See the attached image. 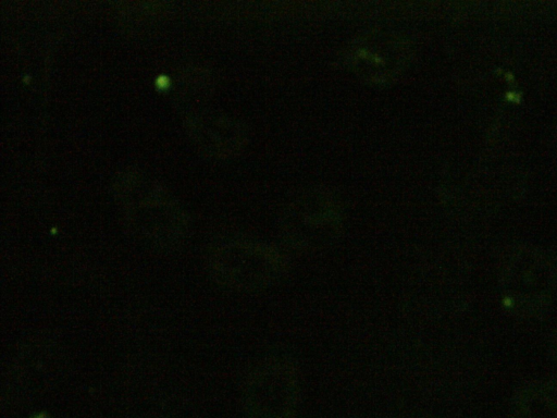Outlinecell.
Returning a JSON list of instances; mask_svg holds the SVG:
<instances>
[{"label": "cell", "instance_id": "cell-1", "mask_svg": "<svg viewBox=\"0 0 557 418\" xmlns=\"http://www.w3.org/2000/svg\"><path fill=\"white\" fill-rule=\"evenodd\" d=\"M299 393L298 376L293 362L274 356L262 361L247 384V404L260 418H288L295 410Z\"/></svg>", "mask_w": 557, "mask_h": 418}, {"label": "cell", "instance_id": "cell-3", "mask_svg": "<svg viewBox=\"0 0 557 418\" xmlns=\"http://www.w3.org/2000/svg\"><path fill=\"white\" fill-rule=\"evenodd\" d=\"M232 253L223 272L239 288L262 290L280 279L286 267L280 253L268 246L249 244Z\"/></svg>", "mask_w": 557, "mask_h": 418}, {"label": "cell", "instance_id": "cell-4", "mask_svg": "<svg viewBox=\"0 0 557 418\" xmlns=\"http://www.w3.org/2000/svg\"><path fill=\"white\" fill-rule=\"evenodd\" d=\"M519 418H557V394H532L520 403Z\"/></svg>", "mask_w": 557, "mask_h": 418}, {"label": "cell", "instance_id": "cell-2", "mask_svg": "<svg viewBox=\"0 0 557 418\" xmlns=\"http://www.w3.org/2000/svg\"><path fill=\"white\" fill-rule=\"evenodd\" d=\"M341 217L329 198H309L294 204L284 218V233L293 246L319 247L329 243L339 228Z\"/></svg>", "mask_w": 557, "mask_h": 418}]
</instances>
